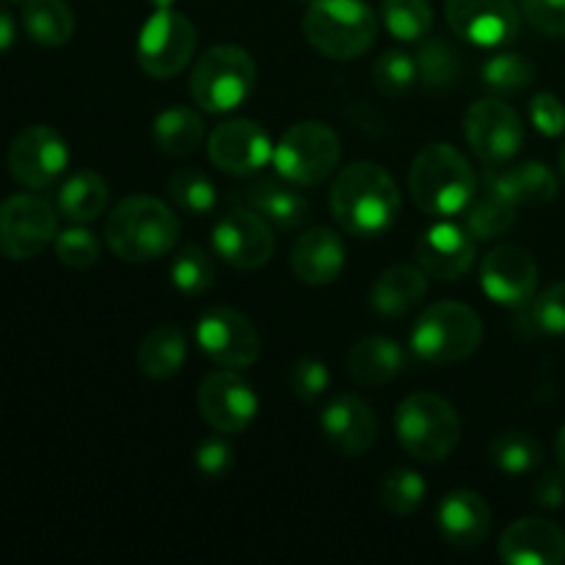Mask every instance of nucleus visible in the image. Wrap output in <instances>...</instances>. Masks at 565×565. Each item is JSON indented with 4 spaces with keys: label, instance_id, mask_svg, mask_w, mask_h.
<instances>
[{
    "label": "nucleus",
    "instance_id": "obj_1",
    "mask_svg": "<svg viewBox=\"0 0 565 565\" xmlns=\"http://www.w3.org/2000/svg\"><path fill=\"white\" fill-rule=\"evenodd\" d=\"M331 213L353 237H381L395 226L401 191L379 163H351L331 185Z\"/></svg>",
    "mask_w": 565,
    "mask_h": 565
},
{
    "label": "nucleus",
    "instance_id": "obj_2",
    "mask_svg": "<svg viewBox=\"0 0 565 565\" xmlns=\"http://www.w3.org/2000/svg\"><path fill=\"white\" fill-rule=\"evenodd\" d=\"M180 218L154 196H130L114 207L105 224L108 248L125 263H152L174 248Z\"/></svg>",
    "mask_w": 565,
    "mask_h": 565
},
{
    "label": "nucleus",
    "instance_id": "obj_3",
    "mask_svg": "<svg viewBox=\"0 0 565 565\" xmlns=\"http://www.w3.org/2000/svg\"><path fill=\"white\" fill-rule=\"evenodd\" d=\"M408 191L423 213L447 218L467 210L478 193V177L452 143H428L414 158Z\"/></svg>",
    "mask_w": 565,
    "mask_h": 565
},
{
    "label": "nucleus",
    "instance_id": "obj_4",
    "mask_svg": "<svg viewBox=\"0 0 565 565\" xmlns=\"http://www.w3.org/2000/svg\"><path fill=\"white\" fill-rule=\"evenodd\" d=\"M375 14L364 0H312L303 14V36L320 55L353 61L375 42Z\"/></svg>",
    "mask_w": 565,
    "mask_h": 565
},
{
    "label": "nucleus",
    "instance_id": "obj_5",
    "mask_svg": "<svg viewBox=\"0 0 565 565\" xmlns=\"http://www.w3.org/2000/svg\"><path fill=\"white\" fill-rule=\"evenodd\" d=\"M483 342V323L478 312L461 301H439L425 309L412 329V351L419 362L445 364L463 362Z\"/></svg>",
    "mask_w": 565,
    "mask_h": 565
},
{
    "label": "nucleus",
    "instance_id": "obj_6",
    "mask_svg": "<svg viewBox=\"0 0 565 565\" xmlns=\"http://www.w3.org/2000/svg\"><path fill=\"white\" fill-rule=\"evenodd\" d=\"M395 430L408 456L419 461H445L461 441V417L441 395L417 392L397 406Z\"/></svg>",
    "mask_w": 565,
    "mask_h": 565
},
{
    "label": "nucleus",
    "instance_id": "obj_7",
    "mask_svg": "<svg viewBox=\"0 0 565 565\" xmlns=\"http://www.w3.org/2000/svg\"><path fill=\"white\" fill-rule=\"evenodd\" d=\"M257 86V64L235 44L210 47L191 72V97L207 114H226L246 103Z\"/></svg>",
    "mask_w": 565,
    "mask_h": 565
},
{
    "label": "nucleus",
    "instance_id": "obj_8",
    "mask_svg": "<svg viewBox=\"0 0 565 565\" xmlns=\"http://www.w3.org/2000/svg\"><path fill=\"white\" fill-rule=\"evenodd\" d=\"M340 138L323 121H298L274 147V166L292 185H320L340 163Z\"/></svg>",
    "mask_w": 565,
    "mask_h": 565
},
{
    "label": "nucleus",
    "instance_id": "obj_9",
    "mask_svg": "<svg viewBox=\"0 0 565 565\" xmlns=\"http://www.w3.org/2000/svg\"><path fill=\"white\" fill-rule=\"evenodd\" d=\"M196 53V28L174 9H154L138 33L136 58L154 81H169L191 64Z\"/></svg>",
    "mask_w": 565,
    "mask_h": 565
},
{
    "label": "nucleus",
    "instance_id": "obj_10",
    "mask_svg": "<svg viewBox=\"0 0 565 565\" xmlns=\"http://www.w3.org/2000/svg\"><path fill=\"white\" fill-rule=\"evenodd\" d=\"M58 235L53 204L36 193H14L0 202V254L14 263L39 257Z\"/></svg>",
    "mask_w": 565,
    "mask_h": 565
},
{
    "label": "nucleus",
    "instance_id": "obj_11",
    "mask_svg": "<svg viewBox=\"0 0 565 565\" xmlns=\"http://www.w3.org/2000/svg\"><path fill=\"white\" fill-rule=\"evenodd\" d=\"M6 163L22 188L42 191L66 171L70 149H66L64 136L50 125H28L11 141Z\"/></svg>",
    "mask_w": 565,
    "mask_h": 565
},
{
    "label": "nucleus",
    "instance_id": "obj_12",
    "mask_svg": "<svg viewBox=\"0 0 565 565\" xmlns=\"http://www.w3.org/2000/svg\"><path fill=\"white\" fill-rule=\"evenodd\" d=\"M196 342L215 364L230 370L252 367L263 353L252 320L230 307H213L199 318Z\"/></svg>",
    "mask_w": 565,
    "mask_h": 565
},
{
    "label": "nucleus",
    "instance_id": "obj_13",
    "mask_svg": "<svg viewBox=\"0 0 565 565\" xmlns=\"http://www.w3.org/2000/svg\"><path fill=\"white\" fill-rule=\"evenodd\" d=\"M463 132L472 152L486 166L508 163L524 143V125L519 114L494 97L472 103L463 121Z\"/></svg>",
    "mask_w": 565,
    "mask_h": 565
},
{
    "label": "nucleus",
    "instance_id": "obj_14",
    "mask_svg": "<svg viewBox=\"0 0 565 565\" xmlns=\"http://www.w3.org/2000/svg\"><path fill=\"white\" fill-rule=\"evenodd\" d=\"M196 403L204 423L218 434H243L254 423L259 408L257 392L235 370H215L204 375Z\"/></svg>",
    "mask_w": 565,
    "mask_h": 565
},
{
    "label": "nucleus",
    "instance_id": "obj_15",
    "mask_svg": "<svg viewBox=\"0 0 565 565\" xmlns=\"http://www.w3.org/2000/svg\"><path fill=\"white\" fill-rule=\"evenodd\" d=\"M447 25L475 47H505L516 39L522 11L513 0H447Z\"/></svg>",
    "mask_w": 565,
    "mask_h": 565
},
{
    "label": "nucleus",
    "instance_id": "obj_16",
    "mask_svg": "<svg viewBox=\"0 0 565 565\" xmlns=\"http://www.w3.org/2000/svg\"><path fill=\"white\" fill-rule=\"evenodd\" d=\"M213 248L232 268L257 270L270 263L276 241L263 215L254 210H232L215 224Z\"/></svg>",
    "mask_w": 565,
    "mask_h": 565
},
{
    "label": "nucleus",
    "instance_id": "obj_17",
    "mask_svg": "<svg viewBox=\"0 0 565 565\" xmlns=\"http://www.w3.org/2000/svg\"><path fill=\"white\" fill-rule=\"evenodd\" d=\"M480 287L500 307H527L539 287V265L522 246H500L480 265Z\"/></svg>",
    "mask_w": 565,
    "mask_h": 565
},
{
    "label": "nucleus",
    "instance_id": "obj_18",
    "mask_svg": "<svg viewBox=\"0 0 565 565\" xmlns=\"http://www.w3.org/2000/svg\"><path fill=\"white\" fill-rule=\"evenodd\" d=\"M207 152L215 169L224 174L248 177L274 158V143L257 121L230 119L210 132Z\"/></svg>",
    "mask_w": 565,
    "mask_h": 565
},
{
    "label": "nucleus",
    "instance_id": "obj_19",
    "mask_svg": "<svg viewBox=\"0 0 565 565\" xmlns=\"http://www.w3.org/2000/svg\"><path fill=\"white\" fill-rule=\"evenodd\" d=\"M417 263L430 279L458 281L475 263V237L450 221L428 226L417 241Z\"/></svg>",
    "mask_w": 565,
    "mask_h": 565
},
{
    "label": "nucleus",
    "instance_id": "obj_20",
    "mask_svg": "<svg viewBox=\"0 0 565 565\" xmlns=\"http://www.w3.org/2000/svg\"><path fill=\"white\" fill-rule=\"evenodd\" d=\"M320 428L329 445L342 456H364L379 439L375 414L362 397L337 395L320 414Z\"/></svg>",
    "mask_w": 565,
    "mask_h": 565
},
{
    "label": "nucleus",
    "instance_id": "obj_21",
    "mask_svg": "<svg viewBox=\"0 0 565 565\" xmlns=\"http://www.w3.org/2000/svg\"><path fill=\"white\" fill-rule=\"evenodd\" d=\"M500 561L511 565H561L565 533L546 519H519L502 533Z\"/></svg>",
    "mask_w": 565,
    "mask_h": 565
},
{
    "label": "nucleus",
    "instance_id": "obj_22",
    "mask_svg": "<svg viewBox=\"0 0 565 565\" xmlns=\"http://www.w3.org/2000/svg\"><path fill=\"white\" fill-rule=\"evenodd\" d=\"M290 265L292 274L303 285H331L345 268V243L337 232L326 230V226H315V230H307L292 243Z\"/></svg>",
    "mask_w": 565,
    "mask_h": 565
},
{
    "label": "nucleus",
    "instance_id": "obj_23",
    "mask_svg": "<svg viewBox=\"0 0 565 565\" xmlns=\"http://www.w3.org/2000/svg\"><path fill=\"white\" fill-rule=\"evenodd\" d=\"M436 522L447 544L458 550H475L483 544L491 527V511L486 500L475 491H450L436 508Z\"/></svg>",
    "mask_w": 565,
    "mask_h": 565
},
{
    "label": "nucleus",
    "instance_id": "obj_24",
    "mask_svg": "<svg viewBox=\"0 0 565 565\" xmlns=\"http://www.w3.org/2000/svg\"><path fill=\"white\" fill-rule=\"evenodd\" d=\"M486 188L519 204H546L557 196V174L539 160L516 166H489L483 174Z\"/></svg>",
    "mask_w": 565,
    "mask_h": 565
},
{
    "label": "nucleus",
    "instance_id": "obj_25",
    "mask_svg": "<svg viewBox=\"0 0 565 565\" xmlns=\"http://www.w3.org/2000/svg\"><path fill=\"white\" fill-rule=\"evenodd\" d=\"M348 375L362 386H384L406 367V351L390 337H364L348 353Z\"/></svg>",
    "mask_w": 565,
    "mask_h": 565
},
{
    "label": "nucleus",
    "instance_id": "obj_26",
    "mask_svg": "<svg viewBox=\"0 0 565 565\" xmlns=\"http://www.w3.org/2000/svg\"><path fill=\"white\" fill-rule=\"evenodd\" d=\"M428 296V274L417 265H395L384 270L370 290V307L381 318H403Z\"/></svg>",
    "mask_w": 565,
    "mask_h": 565
},
{
    "label": "nucleus",
    "instance_id": "obj_27",
    "mask_svg": "<svg viewBox=\"0 0 565 565\" xmlns=\"http://www.w3.org/2000/svg\"><path fill=\"white\" fill-rule=\"evenodd\" d=\"M248 204L254 213L263 215L268 224L279 226V230H296L307 221L309 202L296 191L279 180H259L248 188Z\"/></svg>",
    "mask_w": 565,
    "mask_h": 565
},
{
    "label": "nucleus",
    "instance_id": "obj_28",
    "mask_svg": "<svg viewBox=\"0 0 565 565\" xmlns=\"http://www.w3.org/2000/svg\"><path fill=\"white\" fill-rule=\"evenodd\" d=\"M185 356L188 345L182 329L174 323H163L143 337L141 345H138L136 359L138 370H141L147 379L163 381L171 379L174 373H180V367L185 364Z\"/></svg>",
    "mask_w": 565,
    "mask_h": 565
},
{
    "label": "nucleus",
    "instance_id": "obj_29",
    "mask_svg": "<svg viewBox=\"0 0 565 565\" xmlns=\"http://www.w3.org/2000/svg\"><path fill=\"white\" fill-rule=\"evenodd\" d=\"M108 182L97 174V171H77L70 180L61 185L58 191V210L64 218L72 224H92L108 207Z\"/></svg>",
    "mask_w": 565,
    "mask_h": 565
},
{
    "label": "nucleus",
    "instance_id": "obj_30",
    "mask_svg": "<svg viewBox=\"0 0 565 565\" xmlns=\"http://www.w3.org/2000/svg\"><path fill=\"white\" fill-rule=\"evenodd\" d=\"M22 25L42 47H61L75 33V14L64 0H25Z\"/></svg>",
    "mask_w": 565,
    "mask_h": 565
},
{
    "label": "nucleus",
    "instance_id": "obj_31",
    "mask_svg": "<svg viewBox=\"0 0 565 565\" xmlns=\"http://www.w3.org/2000/svg\"><path fill=\"white\" fill-rule=\"evenodd\" d=\"M152 138L158 149L171 158H188L202 147L204 121L191 108H169L154 119Z\"/></svg>",
    "mask_w": 565,
    "mask_h": 565
},
{
    "label": "nucleus",
    "instance_id": "obj_32",
    "mask_svg": "<svg viewBox=\"0 0 565 565\" xmlns=\"http://www.w3.org/2000/svg\"><path fill=\"white\" fill-rule=\"evenodd\" d=\"M513 224H516V204L508 202L491 188L475 196L467 204V215H463V226L475 241H494V237L511 232Z\"/></svg>",
    "mask_w": 565,
    "mask_h": 565
},
{
    "label": "nucleus",
    "instance_id": "obj_33",
    "mask_svg": "<svg viewBox=\"0 0 565 565\" xmlns=\"http://www.w3.org/2000/svg\"><path fill=\"white\" fill-rule=\"evenodd\" d=\"M417 70L423 86L445 92V88L456 86L461 77V53L445 39H423L417 50Z\"/></svg>",
    "mask_w": 565,
    "mask_h": 565
},
{
    "label": "nucleus",
    "instance_id": "obj_34",
    "mask_svg": "<svg viewBox=\"0 0 565 565\" xmlns=\"http://www.w3.org/2000/svg\"><path fill=\"white\" fill-rule=\"evenodd\" d=\"M491 463L505 475H527L544 463V447L524 430H505L491 441Z\"/></svg>",
    "mask_w": 565,
    "mask_h": 565
},
{
    "label": "nucleus",
    "instance_id": "obj_35",
    "mask_svg": "<svg viewBox=\"0 0 565 565\" xmlns=\"http://www.w3.org/2000/svg\"><path fill=\"white\" fill-rule=\"evenodd\" d=\"M381 17L386 31L401 42H423L434 28V9L428 0H384Z\"/></svg>",
    "mask_w": 565,
    "mask_h": 565
},
{
    "label": "nucleus",
    "instance_id": "obj_36",
    "mask_svg": "<svg viewBox=\"0 0 565 565\" xmlns=\"http://www.w3.org/2000/svg\"><path fill=\"white\" fill-rule=\"evenodd\" d=\"M169 196L180 210L191 215L213 213L218 193H215L213 180L199 169H180L169 177Z\"/></svg>",
    "mask_w": 565,
    "mask_h": 565
},
{
    "label": "nucleus",
    "instance_id": "obj_37",
    "mask_svg": "<svg viewBox=\"0 0 565 565\" xmlns=\"http://www.w3.org/2000/svg\"><path fill=\"white\" fill-rule=\"evenodd\" d=\"M425 494H428V486H425L423 475L414 472V469H392L384 475L379 489L381 505L395 516H408V513L417 511Z\"/></svg>",
    "mask_w": 565,
    "mask_h": 565
},
{
    "label": "nucleus",
    "instance_id": "obj_38",
    "mask_svg": "<svg viewBox=\"0 0 565 565\" xmlns=\"http://www.w3.org/2000/svg\"><path fill=\"white\" fill-rule=\"evenodd\" d=\"M171 285L185 296H202L215 285V265L204 248L185 246L171 263Z\"/></svg>",
    "mask_w": 565,
    "mask_h": 565
},
{
    "label": "nucleus",
    "instance_id": "obj_39",
    "mask_svg": "<svg viewBox=\"0 0 565 565\" xmlns=\"http://www.w3.org/2000/svg\"><path fill=\"white\" fill-rule=\"evenodd\" d=\"M480 77L489 88L500 94H513V92H522L533 83L535 70L524 55L519 53H497L480 66Z\"/></svg>",
    "mask_w": 565,
    "mask_h": 565
},
{
    "label": "nucleus",
    "instance_id": "obj_40",
    "mask_svg": "<svg viewBox=\"0 0 565 565\" xmlns=\"http://www.w3.org/2000/svg\"><path fill=\"white\" fill-rule=\"evenodd\" d=\"M417 77V58L403 53V50H390L373 66V83L384 97H403V94L412 92Z\"/></svg>",
    "mask_w": 565,
    "mask_h": 565
},
{
    "label": "nucleus",
    "instance_id": "obj_41",
    "mask_svg": "<svg viewBox=\"0 0 565 565\" xmlns=\"http://www.w3.org/2000/svg\"><path fill=\"white\" fill-rule=\"evenodd\" d=\"M53 246H55V257H58V263L75 270L92 268V265L99 259V252H103V248H99V241L86 230V224H77L72 226V230L58 232Z\"/></svg>",
    "mask_w": 565,
    "mask_h": 565
},
{
    "label": "nucleus",
    "instance_id": "obj_42",
    "mask_svg": "<svg viewBox=\"0 0 565 565\" xmlns=\"http://www.w3.org/2000/svg\"><path fill=\"white\" fill-rule=\"evenodd\" d=\"M527 323L539 334H565V281L546 287L527 303Z\"/></svg>",
    "mask_w": 565,
    "mask_h": 565
},
{
    "label": "nucleus",
    "instance_id": "obj_43",
    "mask_svg": "<svg viewBox=\"0 0 565 565\" xmlns=\"http://www.w3.org/2000/svg\"><path fill=\"white\" fill-rule=\"evenodd\" d=\"M193 461H196V469L204 478L221 480L224 475H230L232 463H235V452H232L230 441L215 430V436H207V439L199 441L196 452H193Z\"/></svg>",
    "mask_w": 565,
    "mask_h": 565
},
{
    "label": "nucleus",
    "instance_id": "obj_44",
    "mask_svg": "<svg viewBox=\"0 0 565 565\" xmlns=\"http://www.w3.org/2000/svg\"><path fill=\"white\" fill-rule=\"evenodd\" d=\"M331 384V375L326 370L323 362L318 359H298L290 370V386H292V395L303 403H312L329 390Z\"/></svg>",
    "mask_w": 565,
    "mask_h": 565
},
{
    "label": "nucleus",
    "instance_id": "obj_45",
    "mask_svg": "<svg viewBox=\"0 0 565 565\" xmlns=\"http://www.w3.org/2000/svg\"><path fill=\"white\" fill-rule=\"evenodd\" d=\"M524 20L546 36H565V0H519Z\"/></svg>",
    "mask_w": 565,
    "mask_h": 565
},
{
    "label": "nucleus",
    "instance_id": "obj_46",
    "mask_svg": "<svg viewBox=\"0 0 565 565\" xmlns=\"http://www.w3.org/2000/svg\"><path fill=\"white\" fill-rule=\"evenodd\" d=\"M530 119H533L535 130L546 138H557L565 132V103L561 97L550 92L535 94L530 103Z\"/></svg>",
    "mask_w": 565,
    "mask_h": 565
},
{
    "label": "nucleus",
    "instance_id": "obj_47",
    "mask_svg": "<svg viewBox=\"0 0 565 565\" xmlns=\"http://www.w3.org/2000/svg\"><path fill=\"white\" fill-rule=\"evenodd\" d=\"M533 497L535 505L555 511V508H561L565 502V478L561 472L544 475V478H539V483H535Z\"/></svg>",
    "mask_w": 565,
    "mask_h": 565
},
{
    "label": "nucleus",
    "instance_id": "obj_48",
    "mask_svg": "<svg viewBox=\"0 0 565 565\" xmlns=\"http://www.w3.org/2000/svg\"><path fill=\"white\" fill-rule=\"evenodd\" d=\"M14 36H17L14 17L9 14V9H3V6H0V53H6V50L14 44Z\"/></svg>",
    "mask_w": 565,
    "mask_h": 565
},
{
    "label": "nucleus",
    "instance_id": "obj_49",
    "mask_svg": "<svg viewBox=\"0 0 565 565\" xmlns=\"http://www.w3.org/2000/svg\"><path fill=\"white\" fill-rule=\"evenodd\" d=\"M555 452H557V461H561V463H563V469H565V425L561 428V434H557Z\"/></svg>",
    "mask_w": 565,
    "mask_h": 565
},
{
    "label": "nucleus",
    "instance_id": "obj_50",
    "mask_svg": "<svg viewBox=\"0 0 565 565\" xmlns=\"http://www.w3.org/2000/svg\"><path fill=\"white\" fill-rule=\"evenodd\" d=\"M149 6H154V9H171L174 6V0H147Z\"/></svg>",
    "mask_w": 565,
    "mask_h": 565
},
{
    "label": "nucleus",
    "instance_id": "obj_51",
    "mask_svg": "<svg viewBox=\"0 0 565 565\" xmlns=\"http://www.w3.org/2000/svg\"><path fill=\"white\" fill-rule=\"evenodd\" d=\"M561 169H563V174H565V141H563V147H561Z\"/></svg>",
    "mask_w": 565,
    "mask_h": 565
},
{
    "label": "nucleus",
    "instance_id": "obj_52",
    "mask_svg": "<svg viewBox=\"0 0 565 565\" xmlns=\"http://www.w3.org/2000/svg\"><path fill=\"white\" fill-rule=\"evenodd\" d=\"M301 3H312V0H301Z\"/></svg>",
    "mask_w": 565,
    "mask_h": 565
}]
</instances>
